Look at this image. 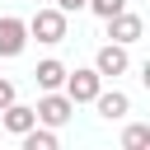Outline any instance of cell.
Segmentation results:
<instances>
[{
  "label": "cell",
  "instance_id": "1",
  "mask_svg": "<svg viewBox=\"0 0 150 150\" xmlns=\"http://www.w3.org/2000/svg\"><path fill=\"white\" fill-rule=\"evenodd\" d=\"M28 23V38H38V42H47V47H56V42H66V33H70V14H61L56 5H42L33 19H23Z\"/></svg>",
  "mask_w": 150,
  "mask_h": 150
},
{
  "label": "cell",
  "instance_id": "2",
  "mask_svg": "<svg viewBox=\"0 0 150 150\" xmlns=\"http://www.w3.org/2000/svg\"><path fill=\"white\" fill-rule=\"evenodd\" d=\"M33 112H38L42 127H66L75 117V103L66 98V89H42V98L33 103Z\"/></svg>",
  "mask_w": 150,
  "mask_h": 150
},
{
  "label": "cell",
  "instance_id": "3",
  "mask_svg": "<svg viewBox=\"0 0 150 150\" xmlns=\"http://www.w3.org/2000/svg\"><path fill=\"white\" fill-rule=\"evenodd\" d=\"M61 89H66V98H70V103H94V94L103 89V75H98L94 66H80V70H66Z\"/></svg>",
  "mask_w": 150,
  "mask_h": 150
},
{
  "label": "cell",
  "instance_id": "4",
  "mask_svg": "<svg viewBox=\"0 0 150 150\" xmlns=\"http://www.w3.org/2000/svg\"><path fill=\"white\" fill-rule=\"evenodd\" d=\"M94 70H98L103 80H117V75H127V70H131V56H127V47H122V42H103V47L94 52Z\"/></svg>",
  "mask_w": 150,
  "mask_h": 150
},
{
  "label": "cell",
  "instance_id": "5",
  "mask_svg": "<svg viewBox=\"0 0 150 150\" xmlns=\"http://www.w3.org/2000/svg\"><path fill=\"white\" fill-rule=\"evenodd\" d=\"M108 23V38L112 42H122V47H131V42H141V33H145V19L141 14H131V9H117L112 19H103Z\"/></svg>",
  "mask_w": 150,
  "mask_h": 150
},
{
  "label": "cell",
  "instance_id": "6",
  "mask_svg": "<svg viewBox=\"0 0 150 150\" xmlns=\"http://www.w3.org/2000/svg\"><path fill=\"white\" fill-rule=\"evenodd\" d=\"M23 47H28V23L14 19V14H0V61L19 56Z\"/></svg>",
  "mask_w": 150,
  "mask_h": 150
},
{
  "label": "cell",
  "instance_id": "7",
  "mask_svg": "<svg viewBox=\"0 0 150 150\" xmlns=\"http://www.w3.org/2000/svg\"><path fill=\"white\" fill-rule=\"evenodd\" d=\"M94 108H98V117H108V122H122V117L131 112V98H127L122 89H98V94H94Z\"/></svg>",
  "mask_w": 150,
  "mask_h": 150
},
{
  "label": "cell",
  "instance_id": "8",
  "mask_svg": "<svg viewBox=\"0 0 150 150\" xmlns=\"http://www.w3.org/2000/svg\"><path fill=\"white\" fill-rule=\"evenodd\" d=\"M33 122H38V112H33L28 103H19V98H14L9 108H0V127H5L9 136H23V131H28Z\"/></svg>",
  "mask_w": 150,
  "mask_h": 150
},
{
  "label": "cell",
  "instance_id": "9",
  "mask_svg": "<svg viewBox=\"0 0 150 150\" xmlns=\"http://www.w3.org/2000/svg\"><path fill=\"white\" fill-rule=\"evenodd\" d=\"M33 80H38V89H61V80H66V66H61L56 56H47V61H38Z\"/></svg>",
  "mask_w": 150,
  "mask_h": 150
},
{
  "label": "cell",
  "instance_id": "10",
  "mask_svg": "<svg viewBox=\"0 0 150 150\" xmlns=\"http://www.w3.org/2000/svg\"><path fill=\"white\" fill-rule=\"evenodd\" d=\"M23 150H56V127H42V122H33L23 136Z\"/></svg>",
  "mask_w": 150,
  "mask_h": 150
},
{
  "label": "cell",
  "instance_id": "11",
  "mask_svg": "<svg viewBox=\"0 0 150 150\" xmlns=\"http://www.w3.org/2000/svg\"><path fill=\"white\" fill-rule=\"evenodd\" d=\"M141 145H150V127L145 122H131L122 131V150H141Z\"/></svg>",
  "mask_w": 150,
  "mask_h": 150
},
{
  "label": "cell",
  "instance_id": "12",
  "mask_svg": "<svg viewBox=\"0 0 150 150\" xmlns=\"http://www.w3.org/2000/svg\"><path fill=\"white\" fill-rule=\"evenodd\" d=\"M84 9H94V14H98V19H112V14H117V9H127V0H89V5H84Z\"/></svg>",
  "mask_w": 150,
  "mask_h": 150
},
{
  "label": "cell",
  "instance_id": "13",
  "mask_svg": "<svg viewBox=\"0 0 150 150\" xmlns=\"http://www.w3.org/2000/svg\"><path fill=\"white\" fill-rule=\"evenodd\" d=\"M14 98H19V89H14V80H5V75H0V108H9Z\"/></svg>",
  "mask_w": 150,
  "mask_h": 150
},
{
  "label": "cell",
  "instance_id": "14",
  "mask_svg": "<svg viewBox=\"0 0 150 150\" xmlns=\"http://www.w3.org/2000/svg\"><path fill=\"white\" fill-rule=\"evenodd\" d=\"M52 5H56V9H61V14H80V9H84V5H89V0H52Z\"/></svg>",
  "mask_w": 150,
  "mask_h": 150
}]
</instances>
